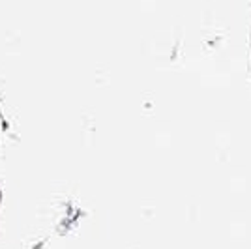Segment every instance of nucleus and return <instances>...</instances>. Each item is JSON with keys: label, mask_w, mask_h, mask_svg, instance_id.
Listing matches in <instances>:
<instances>
[]
</instances>
